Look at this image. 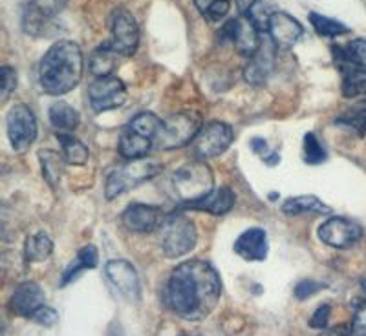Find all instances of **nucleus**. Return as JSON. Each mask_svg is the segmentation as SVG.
<instances>
[{
	"mask_svg": "<svg viewBox=\"0 0 366 336\" xmlns=\"http://www.w3.org/2000/svg\"><path fill=\"white\" fill-rule=\"evenodd\" d=\"M222 296V280L217 269L204 260H189L169 276L163 300L176 316L189 322L207 318Z\"/></svg>",
	"mask_w": 366,
	"mask_h": 336,
	"instance_id": "f257e3e1",
	"label": "nucleus"
},
{
	"mask_svg": "<svg viewBox=\"0 0 366 336\" xmlns=\"http://www.w3.org/2000/svg\"><path fill=\"white\" fill-rule=\"evenodd\" d=\"M84 58L79 44L59 41L46 51L39 66V83L48 96H64L81 83Z\"/></svg>",
	"mask_w": 366,
	"mask_h": 336,
	"instance_id": "f03ea898",
	"label": "nucleus"
},
{
	"mask_svg": "<svg viewBox=\"0 0 366 336\" xmlns=\"http://www.w3.org/2000/svg\"><path fill=\"white\" fill-rule=\"evenodd\" d=\"M172 190L183 207L204 200L214 190V175L209 165L202 159L183 165L172 175Z\"/></svg>",
	"mask_w": 366,
	"mask_h": 336,
	"instance_id": "7ed1b4c3",
	"label": "nucleus"
},
{
	"mask_svg": "<svg viewBox=\"0 0 366 336\" xmlns=\"http://www.w3.org/2000/svg\"><path fill=\"white\" fill-rule=\"evenodd\" d=\"M163 170V165L156 159H134L127 161L125 165L116 166L104 183V198L109 201L116 200L117 195L132 190L137 185L154 179Z\"/></svg>",
	"mask_w": 366,
	"mask_h": 336,
	"instance_id": "20e7f679",
	"label": "nucleus"
},
{
	"mask_svg": "<svg viewBox=\"0 0 366 336\" xmlns=\"http://www.w3.org/2000/svg\"><path fill=\"white\" fill-rule=\"evenodd\" d=\"M158 240L167 258H182L196 247L198 233L194 223L187 216L172 212L165 216L162 227L158 228Z\"/></svg>",
	"mask_w": 366,
	"mask_h": 336,
	"instance_id": "39448f33",
	"label": "nucleus"
},
{
	"mask_svg": "<svg viewBox=\"0 0 366 336\" xmlns=\"http://www.w3.org/2000/svg\"><path fill=\"white\" fill-rule=\"evenodd\" d=\"M202 130V117L194 110H182L162 119L156 136V148L176 150L192 143Z\"/></svg>",
	"mask_w": 366,
	"mask_h": 336,
	"instance_id": "423d86ee",
	"label": "nucleus"
},
{
	"mask_svg": "<svg viewBox=\"0 0 366 336\" xmlns=\"http://www.w3.org/2000/svg\"><path fill=\"white\" fill-rule=\"evenodd\" d=\"M6 128L11 148L24 154L37 139V117L26 104H15L6 116Z\"/></svg>",
	"mask_w": 366,
	"mask_h": 336,
	"instance_id": "0eeeda50",
	"label": "nucleus"
},
{
	"mask_svg": "<svg viewBox=\"0 0 366 336\" xmlns=\"http://www.w3.org/2000/svg\"><path fill=\"white\" fill-rule=\"evenodd\" d=\"M234 132L227 123L222 121H212L209 125L202 126L196 139L192 141V152L198 159L205 161V159L218 158L224 152H227L229 146L233 145Z\"/></svg>",
	"mask_w": 366,
	"mask_h": 336,
	"instance_id": "6e6552de",
	"label": "nucleus"
},
{
	"mask_svg": "<svg viewBox=\"0 0 366 336\" xmlns=\"http://www.w3.org/2000/svg\"><path fill=\"white\" fill-rule=\"evenodd\" d=\"M218 37H220L222 42H231L234 46V50L240 55H246V57L257 55L260 46H262V39H260L258 28L244 15L225 22L222 26Z\"/></svg>",
	"mask_w": 366,
	"mask_h": 336,
	"instance_id": "1a4fd4ad",
	"label": "nucleus"
},
{
	"mask_svg": "<svg viewBox=\"0 0 366 336\" xmlns=\"http://www.w3.org/2000/svg\"><path fill=\"white\" fill-rule=\"evenodd\" d=\"M110 31H112L110 44L114 50L123 57H132L139 46V26L129 9H114L110 15Z\"/></svg>",
	"mask_w": 366,
	"mask_h": 336,
	"instance_id": "9d476101",
	"label": "nucleus"
},
{
	"mask_svg": "<svg viewBox=\"0 0 366 336\" xmlns=\"http://www.w3.org/2000/svg\"><path fill=\"white\" fill-rule=\"evenodd\" d=\"M88 101L94 112L103 113L123 106L127 101V88L116 75L97 77L88 86Z\"/></svg>",
	"mask_w": 366,
	"mask_h": 336,
	"instance_id": "9b49d317",
	"label": "nucleus"
},
{
	"mask_svg": "<svg viewBox=\"0 0 366 336\" xmlns=\"http://www.w3.org/2000/svg\"><path fill=\"white\" fill-rule=\"evenodd\" d=\"M319 240L333 249H350L362 238V227L348 218L333 216L320 225Z\"/></svg>",
	"mask_w": 366,
	"mask_h": 336,
	"instance_id": "f8f14e48",
	"label": "nucleus"
},
{
	"mask_svg": "<svg viewBox=\"0 0 366 336\" xmlns=\"http://www.w3.org/2000/svg\"><path fill=\"white\" fill-rule=\"evenodd\" d=\"M68 0H28L22 13V28L26 34L41 37L54 17L63 11Z\"/></svg>",
	"mask_w": 366,
	"mask_h": 336,
	"instance_id": "ddd939ff",
	"label": "nucleus"
},
{
	"mask_svg": "<svg viewBox=\"0 0 366 336\" xmlns=\"http://www.w3.org/2000/svg\"><path fill=\"white\" fill-rule=\"evenodd\" d=\"M107 278L110 280L119 295L125 296L130 302H137L142 298V285H139V276H137L136 267L127 260H110L104 267Z\"/></svg>",
	"mask_w": 366,
	"mask_h": 336,
	"instance_id": "4468645a",
	"label": "nucleus"
},
{
	"mask_svg": "<svg viewBox=\"0 0 366 336\" xmlns=\"http://www.w3.org/2000/svg\"><path fill=\"white\" fill-rule=\"evenodd\" d=\"M269 41L273 42L277 50H292L304 35V28L295 17L286 11H273L267 28Z\"/></svg>",
	"mask_w": 366,
	"mask_h": 336,
	"instance_id": "2eb2a0df",
	"label": "nucleus"
},
{
	"mask_svg": "<svg viewBox=\"0 0 366 336\" xmlns=\"http://www.w3.org/2000/svg\"><path fill=\"white\" fill-rule=\"evenodd\" d=\"M123 225H125L129 230L139 234L154 233L162 227L163 220H165V214L159 207L154 205H145V203H132L130 207L125 208L123 212Z\"/></svg>",
	"mask_w": 366,
	"mask_h": 336,
	"instance_id": "dca6fc26",
	"label": "nucleus"
},
{
	"mask_svg": "<svg viewBox=\"0 0 366 336\" xmlns=\"http://www.w3.org/2000/svg\"><path fill=\"white\" fill-rule=\"evenodd\" d=\"M332 54L335 58L339 71L342 75L366 71V41L354 39L342 46H332Z\"/></svg>",
	"mask_w": 366,
	"mask_h": 336,
	"instance_id": "f3484780",
	"label": "nucleus"
},
{
	"mask_svg": "<svg viewBox=\"0 0 366 336\" xmlns=\"http://www.w3.org/2000/svg\"><path fill=\"white\" fill-rule=\"evenodd\" d=\"M234 253L246 262H264L267 258V234L264 228H247L234 241Z\"/></svg>",
	"mask_w": 366,
	"mask_h": 336,
	"instance_id": "a211bd4d",
	"label": "nucleus"
},
{
	"mask_svg": "<svg viewBox=\"0 0 366 336\" xmlns=\"http://www.w3.org/2000/svg\"><path fill=\"white\" fill-rule=\"evenodd\" d=\"M44 305V291L35 282H24L13 291L9 307L17 316L29 318L39 307Z\"/></svg>",
	"mask_w": 366,
	"mask_h": 336,
	"instance_id": "6ab92c4d",
	"label": "nucleus"
},
{
	"mask_svg": "<svg viewBox=\"0 0 366 336\" xmlns=\"http://www.w3.org/2000/svg\"><path fill=\"white\" fill-rule=\"evenodd\" d=\"M152 148H156V141L152 137L136 132V130H132L130 126H125V130L121 132L119 143H117V152H119L127 161L147 158V154H149Z\"/></svg>",
	"mask_w": 366,
	"mask_h": 336,
	"instance_id": "aec40b11",
	"label": "nucleus"
},
{
	"mask_svg": "<svg viewBox=\"0 0 366 336\" xmlns=\"http://www.w3.org/2000/svg\"><path fill=\"white\" fill-rule=\"evenodd\" d=\"M274 48L273 42H267V44L260 46V50H258L257 55H253L249 61V64L244 70V79L247 81L249 84H264L269 77V73L273 71L274 66Z\"/></svg>",
	"mask_w": 366,
	"mask_h": 336,
	"instance_id": "412c9836",
	"label": "nucleus"
},
{
	"mask_svg": "<svg viewBox=\"0 0 366 336\" xmlns=\"http://www.w3.org/2000/svg\"><path fill=\"white\" fill-rule=\"evenodd\" d=\"M234 201H237L234 192L227 187H220V188H214L209 195H205L204 200L187 205L185 208L209 212V214H214V216H224V214H227V212L233 208Z\"/></svg>",
	"mask_w": 366,
	"mask_h": 336,
	"instance_id": "4be33fe9",
	"label": "nucleus"
},
{
	"mask_svg": "<svg viewBox=\"0 0 366 336\" xmlns=\"http://www.w3.org/2000/svg\"><path fill=\"white\" fill-rule=\"evenodd\" d=\"M117 51L114 50L110 42H104L99 48L92 51L90 61H88V70L94 77H109L114 73L117 66Z\"/></svg>",
	"mask_w": 366,
	"mask_h": 336,
	"instance_id": "5701e85b",
	"label": "nucleus"
},
{
	"mask_svg": "<svg viewBox=\"0 0 366 336\" xmlns=\"http://www.w3.org/2000/svg\"><path fill=\"white\" fill-rule=\"evenodd\" d=\"M282 212L287 216H304V214H320L328 216L332 214V208L325 205L315 195H295L284 201Z\"/></svg>",
	"mask_w": 366,
	"mask_h": 336,
	"instance_id": "b1692460",
	"label": "nucleus"
},
{
	"mask_svg": "<svg viewBox=\"0 0 366 336\" xmlns=\"http://www.w3.org/2000/svg\"><path fill=\"white\" fill-rule=\"evenodd\" d=\"M97 262H99V253L94 245H86L77 253L74 262L66 267V270L63 273V278H61V287H66L68 283L74 282L81 273L88 269H94L97 267Z\"/></svg>",
	"mask_w": 366,
	"mask_h": 336,
	"instance_id": "393cba45",
	"label": "nucleus"
},
{
	"mask_svg": "<svg viewBox=\"0 0 366 336\" xmlns=\"http://www.w3.org/2000/svg\"><path fill=\"white\" fill-rule=\"evenodd\" d=\"M39 161H41L42 178H44V181L48 183L51 188L57 187V183L63 178L64 163H66L64 156L55 152V150L46 148L39 152Z\"/></svg>",
	"mask_w": 366,
	"mask_h": 336,
	"instance_id": "a878e982",
	"label": "nucleus"
},
{
	"mask_svg": "<svg viewBox=\"0 0 366 336\" xmlns=\"http://www.w3.org/2000/svg\"><path fill=\"white\" fill-rule=\"evenodd\" d=\"M57 141L61 145V150H63V156L68 165H86L88 158H90V150H88V146L83 141L64 132L57 133Z\"/></svg>",
	"mask_w": 366,
	"mask_h": 336,
	"instance_id": "bb28decb",
	"label": "nucleus"
},
{
	"mask_svg": "<svg viewBox=\"0 0 366 336\" xmlns=\"http://www.w3.org/2000/svg\"><path fill=\"white\" fill-rule=\"evenodd\" d=\"M50 123L55 128L63 130V132H71L79 126L81 116L79 112L71 106V104L59 101V103L51 104L50 106Z\"/></svg>",
	"mask_w": 366,
	"mask_h": 336,
	"instance_id": "cd10ccee",
	"label": "nucleus"
},
{
	"mask_svg": "<svg viewBox=\"0 0 366 336\" xmlns=\"http://www.w3.org/2000/svg\"><path fill=\"white\" fill-rule=\"evenodd\" d=\"M54 253V241L46 233H37L29 236L24 243V258L29 263L46 262Z\"/></svg>",
	"mask_w": 366,
	"mask_h": 336,
	"instance_id": "c85d7f7f",
	"label": "nucleus"
},
{
	"mask_svg": "<svg viewBox=\"0 0 366 336\" xmlns=\"http://www.w3.org/2000/svg\"><path fill=\"white\" fill-rule=\"evenodd\" d=\"M310 22H312L313 29H315L317 35H320V37L335 39L345 34H350V28L345 22L337 21V19L326 17V15H320V13H310Z\"/></svg>",
	"mask_w": 366,
	"mask_h": 336,
	"instance_id": "c756f323",
	"label": "nucleus"
},
{
	"mask_svg": "<svg viewBox=\"0 0 366 336\" xmlns=\"http://www.w3.org/2000/svg\"><path fill=\"white\" fill-rule=\"evenodd\" d=\"M196 9L209 22H220L227 17L231 0H194Z\"/></svg>",
	"mask_w": 366,
	"mask_h": 336,
	"instance_id": "7c9ffc66",
	"label": "nucleus"
},
{
	"mask_svg": "<svg viewBox=\"0 0 366 336\" xmlns=\"http://www.w3.org/2000/svg\"><path fill=\"white\" fill-rule=\"evenodd\" d=\"M304 161L308 165H320L328 159L325 145L319 141V137L313 132H308L304 136Z\"/></svg>",
	"mask_w": 366,
	"mask_h": 336,
	"instance_id": "2f4dec72",
	"label": "nucleus"
},
{
	"mask_svg": "<svg viewBox=\"0 0 366 336\" xmlns=\"http://www.w3.org/2000/svg\"><path fill=\"white\" fill-rule=\"evenodd\" d=\"M342 93L345 97H366V71L342 75Z\"/></svg>",
	"mask_w": 366,
	"mask_h": 336,
	"instance_id": "473e14b6",
	"label": "nucleus"
},
{
	"mask_svg": "<svg viewBox=\"0 0 366 336\" xmlns=\"http://www.w3.org/2000/svg\"><path fill=\"white\" fill-rule=\"evenodd\" d=\"M271 15H273V9H269V6L264 4L262 0H257L253 6H251L249 11L244 15V17L249 19L251 22H253L254 26L258 28V31L260 34H267V28H269V19Z\"/></svg>",
	"mask_w": 366,
	"mask_h": 336,
	"instance_id": "72a5a7b5",
	"label": "nucleus"
},
{
	"mask_svg": "<svg viewBox=\"0 0 366 336\" xmlns=\"http://www.w3.org/2000/svg\"><path fill=\"white\" fill-rule=\"evenodd\" d=\"M350 335L366 336V300H359V302H355L354 322H352Z\"/></svg>",
	"mask_w": 366,
	"mask_h": 336,
	"instance_id": "f704fd0d",
	"label": "nucleus"
},
{
	"mask_svg": "<svg viewBox=\"0 0 366 336\" xmlns=\"http://www.w3.org/2000/svg\"><path fill=\"white\" fill-rule=\"evenodd\" d=\"M0 84H2V101L11 96V91L17 88V71L11 66H2L0 70Z\"/></svg>",
	"mask_w": 366,
	"mask_h": 336,
	"instance_id": "c9c22d12",
	"label": "nucleus"
},
{
	"mask_svg": "<svg viewBox=\"0 0 366 336\" xmlns=\"http://www.w3.org/2000/svg\"><path fill=\"white\" fill-rule=\"evenodd\" d=\"M29 320H34L35 324L44 325V327H51V325L57 324L59 315L55 309L48 307V305H42V307H39L34 315L29 316Z\"/></svg>",
	"mask_w": 366,
	"mask_h": 336,
	"instance_id": "e433bc0d",
	"label": "nucleus"
},
{
	"mask_svg": "<svg viewBox=\"0 0 366 336\" xmlns=\"http://www.w3.org/2000/svg\"><path fill=\"white\" fill-rule=\"evenodd\" d=\"M325 289V285L319 282H313V280H304V282L297 283L295 287V298L297 300H306L310 298V296L317 295L319 291H322Z\"/></svg>",
	"mask_w": 366,
	"mask_h": 336,
	"instance_id": "4c0bfd02",
	"label": "nucleus"
},
{
	"mask_svg": "<svg viewBox=\"0 0 366 336\" xmlns=\"http://www.w3.org/2000/svg\"><path fill=\"white\" fill-rule=\"evenodd\" d=\"M330 312H332V307H330L328 303L320 305V307L313 312L312 320H310V325H312L313 329H319V331H325V329H328Z\"/></svg>",
	"mask_w": 366,
	"mask_h": 336,
	"instance_id": "58836bf2",
	"label": "nucleus"
},
{
	"mask_svg": "<svg viewBox=\"0 0 366 336\" xmlns=\"http://www.w3.org/2000/svg\"><path fill=\"white\" fill-rule=\"evenodd\" d=\"M251 148H253L254 154H258L260 158H264V159L271 154L269 148H267V143L264 141V139H260V137H254L253 141H251Z\"/></svg>",
	"mask_w": 366,
	"mask_h": 336,
	"instance_id": "ea45409f",
	"label": "nucleus"
},
{
	"mask_svg": "<svg viewBox=\"0 0 366 336\" xmlns=\"http://www.w3.org/2000/svg\"><path fill=\"white\" fill-rule=\"evenodd\" d=\"M322 336H352V335H350V331L345 327V325H339V327H332L328 329V331H325L322 332Z\"/></svg>",
	"mask_w": 366,
	"mask_h": 336,
	"instance_id": "a19ab883",
	"label": "nucleus"
},
{
	"mask_svg": "<svg viewBox=\"0 0 366 336\" xmlns=\"http://www.w3.org/2000/svg\"><path fill=\"white\" fill-rule=\"evenodd\" d=\"M254 2H257V0H237V6H238V11H240V15H246Z\"/></svg>",
	"mask_w": 366,
	"mask_h": 336,
	"instance_id": "79ce46f5",
	"label": "nucleus"
},
{
	"mask_svg": "<svg viewBox=\"0 0 366 336\" xmlns=\"http://www.w3.org/2000/svg\"><path fill=\"white\" fill-rule=\"evenodd\" d=\"M362 291H365V295H366V280H362Z\"/></svg>",
	"mask_w": 366,
	"mask_h": 336,
	"instance_id": "37998d69",
	"label": "nucleus"
}]
</instances>
